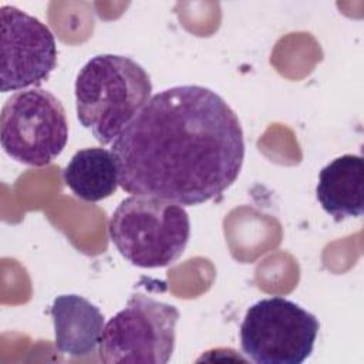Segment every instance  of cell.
I'll return each instance as SVG.
<instances>
[{
	"mask_svg": "<svg viewBox=\"0 0 364 364\" xmlns=\"http://www.w3.org/2000/svg\"><path fill=\"white\" fill-rule=\"evenodd\" d=\"M119 186L182 206L220 196L245 159L240 121L202 85H178L151 97L112 142Z\"/></svg>",
	"mask_w": 364,
	"mask_h": 364,
	"instance_id": "1",
	"label": "cell"
},
{
	"mask_svg": "<svg viewBox=\"0 0 364 364\" xmlns=\"http://www.w3.org/2000/svg\"><path fill=\"white\" fill-rule=\"evenodd\" d=\"M74 91L78 121L101 145H108L151 100L152 82L132 58L98 54L80 70Z\"/></svg>",
	"mask_w": 364,
	"mask_h": 364,
	"instance_id": "2",
	"label": "cell"
},
{
	"mask_svg": "<svg viewBox=\"0 0 364 364\" xmlns=\"http://www.w3.org/2000/svg\"><path fill=\"white\" fill-rule=\"evenodd\" d=\"M108 232L117 250L131 264L156 269L182 256L191 236V220L182 205L131 195L112 212Z\"/></svg>",
	"mask_w": 364,
	"mask_h": 364,
	"instance_id": "3",
	"label": "cell"
},
{
	"mask_svg": "<svg viewBox=\"0 0 364 364\" xmlns=\"http://www.w3.org/2000/svg\"><path fill=\"white\" fill-rule=\"evenodd\" d=\"M0 141L4 152L17 162L48 165L68 141V121L61 101L38 87L16 91L1 108Z\"/></svg>",
	"mask_w": 364,
	"mask_h": 364,
	"instance_id": "4",
	"label": "cell"
},
{
	"mask_svg": "<svg viewBox=\"0 0 364 364\" xmlns=\"http://www.w3.org/2000/svg\"><path fill=\"white\" fill-rule=\"evenodd\" d=\"M179 311L173 304L135 293L125 307L105 323L98 344L107 364H166L175 348Z\"/></svg>",
	"mask_w": 364,
	"mask_h": 364,
	"instance_id": "5",
	"label": "cell"
},
{
	"mask_svg": "<svg viewBox=\"0 0 364 364\" xmlns=\"http://www.w3.org/2000/svg\"><path fill=\"white\" fill-rule=\"evenodd\" d=\"M318 327L317 317L297 303L262 299L243 317L240 347L257 364H301L313 353Z\"/></svg>",
	"mask_w": 364,
	"mask_h": 364,
	"instance_id": "6",
	"label": "cell"
},
{
	"mask_svg": "<svg viewBox=\"0 0 364 364\" xmlns=\"http://www.w3.org/2000/svg\"><path fill=\"white\" fill-rule=\"evenodd\" d=\"M1 92L38 87L57 65L51 30L14 6L0 9Z\"/></svg>",
	"mask_w": 364,
	"mask_h": 364,
	"instance_id": "7",
	"label": "cell"
},
{
	"mask_svg": "<svg viewBox=\"0 0 364 364\" xmlns=\"http://www.w3.org/2000/svg\"><path fill=\"white\" fill-rule=\"evenodd\" d=\"M54 343L60 353L84 357L100 344L105 320L97 306L78 294L57 296L50 307Z\"/></svg>",
	"mask_w": 364,
	"mask_h": 364,
	"instance_id": "8",
	"label": "cell"
},
{
	"mask_svg": "<svg viewBox=\"0 0 364 364\" xmlns=\"http://www.w3.org/2000/svg\"><path fill=\"white\" fill-rule=\"evenodd\" d=\"M364 159L346 154L327 164L318 173L317 199L336 222L363 215Z\"/></svg>",
	"mask_w": 364,
	"mask_h": 364,
	"instance_id": "9",
	"label": "cell"
},
{
	"mask_svg": "<svg viewBox=\"0 0 364 364\" xmlns=\"http://www.w3.org/2000/svg\"><path fill=\"white\" fill-rule=\"evenodd\" d=\"M63 179L77 198L85 202L102 200L119 185L115 156L100 146L80 149L64 168Z\"/></svg>",
	"mask_w": 364,
	"mask_h": 364,
	"instance_id": "10",
	"label": "cell"
}]
</instances>
